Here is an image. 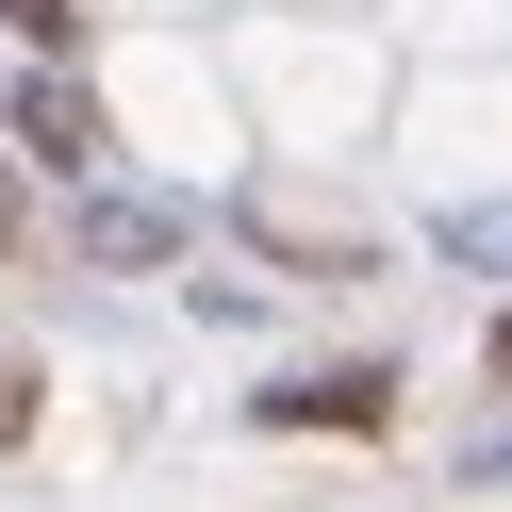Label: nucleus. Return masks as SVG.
I'll list each match as a JSON object with an SVG mask.
<instances>
[{"mask_svg":"<svg viewBox=\"0 0 512 512\" xmlns=\"http://www.w3.org/2000/svg\"><path fill=\"white\" fill-rule=\"evenodd\" d=\"M380 397H397V380H380V364H331V380H281V430H380Z\"/></svg>","mask_w":512,"mask_h":512,"instance_id":"1","label":"nucleus"},{"mask_svg":"<svg viewBox=\"0 0 512 512\" xmlns=\"http://www.w3.org/2000/svg\"><path fill=\"white\" fill-rule=\"evenodd\" d=\"M17 149H34V166H100V100H83V83H34V100H17Z\"/></svg>","mask_w":512,"mask_h":512,"instance_id":"2","label":"nucleus"},{"mask_svg":"<svg viewBox=\"0 0 512 512\" xmlns=\"http://www.w3.org/2000/svg\"><path fill=\"white\" fill-rule=\"evenodd\" d=\"M0 17H17L34 50H67V34H83V0H0Z\"/></svg>","mask_w":512,"mask_h":512,"instance_id":"3","label":"nucleus"},{"mask_svg":"<svg viewBox=\"0 0 512 512\" xmlns=\"http://www.w3.org/2000/svg\"><path fill=\"white\" fill-rule=\"evenodd\" d=\"M0 248H17V182H0Z\"/></svg>","mask_w":512,"mask_h":512,"instance_id":"4","label":"nucleus"},{"mask_svg":"<svg viewBox=\"0 0 512 512\" xmlns=\"http://www.w3.org/2000/svg\"><path fill=\"white\" fill-rule=\"evenodd\" d=\"M496 364H512V347H496Z\"/></svg>","mask_w":512,"mask_h":512,"instance_id":"5","label":"nucleus"}]
</instances>
